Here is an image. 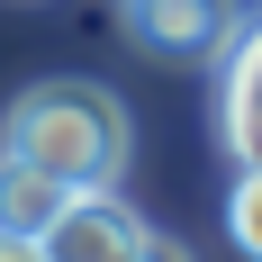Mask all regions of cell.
Returning <instances> with one entry per match:
<instances>
[{"label": "cell", "mask_w": 262, "mask_h": 262, "mask_svg": "<svg viewBox=\"0 0 262 262\" xmlns=\"http://www.w3.org/2000/svg\"><path fill=\"white\" fill-rule=\"evenodd\" d=\"M127 27L172 63H208V54H235L244 0H127Z\"/></svg>", "instance_id": "cell-3"}, {"label": "cell", "mask_w": 262, "mask_h": 262, "mask_svg": "<svg viewBox=\"0 0 262 262\" xmlns=\"http://www.w3.org/2000/svg\"><path fill=\"white\" fill-rule=\"evenodd\" d=\"M0 262H46V244L36 235H0Z\"/></svg>", "instance_id": "cell-7"}, {"label": "cell", "mask_w": 262, "mask_h": 262, "mask_svg": "<svg viewBox=\"0 0 262 262\" xmlns=\"http://www.w3.org/2000/svg\"><path fill=\"white\" fill-rule=\"evenodd\" d=\"M36 244H46V262H136L145 253V217L118 199V181L108 190H73Z\"/></svg>", "instance_id": "cell-2"}, {"label": "cell", "mask_w": 262, "mask_h": 262, "mask_svg": "<svg viewBox=\"0 0 262 262\" xmlns=\"http://www.w3.org/2000/svg\"><path fill=\"white\" fill-rule=\"evenodd\" d=\"M226 145H235V163H262V18L226 54Z\"/></svg>", "instance_id": "cell-4"}, {"label": "cell", "mask_w": 262, "mask_h": 262, "mask_svg": "<svg viewBox=\"0 0 262 262\" xmlns=\"http://www.w3.org/2000/svg\"><path fill=\"white\" fill-rule=\"evenodd\" d=\"M226 235H235V253L262 262V163H244L235 190H226Z\"/></svg>", "instance_id": "cell-6"}, {"label": "cell", "mask_w": 262, "mask_h": 262, "mask_svg": "<svg viewBox=\"0 0 262 262\" xmlns=\"http://www.w3.org/2000/svg\"><path fill=\"white\" fill-rule=\"evenodd\" d=\"M0 145L73 190H108L127 172V108L108 81H27L0 118Z\"/></svg>", "instance_id": "cell-1"}, {"label": "cell", "mask_w": 262, "mask_h": 262, "mask_svg": "<svg viewBox=\"0 0 262 262\" xmlns=\"http://www.w3.org/2000/svg\"><path fill=\"white\" fill-rule=\"evenodd\" d=\"M63 199H73V181H54V172H36L27 154L0 145V235H46Z\"/></svg>", "instance_id": "cell-5"}, {"label": "cell", "mask_w": 262, "mask_h": 262, "mask_svg": "<svg viewBox=\"0 0 262 262\" xmlns=\"http://www.w3.org/2000/svg\"><path fill=\"white\" fill-rule=\"evenodd\" d=\"M136 262H190V253H181L172 235H145V253H136Z\"/></svg>", "instance_id": "cell-8"}]
</instances>
